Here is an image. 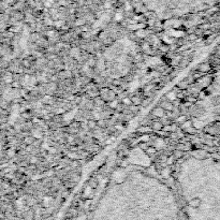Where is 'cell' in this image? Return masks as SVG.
<instances>
[{
	"label": "cell",
	"instance_id": "1",
	"mask_svg": "<svg viewBox=\"0 0 220 220\" xmlns=\"http://www.w3.org/2000/svg\"><path fill=\"white\" fill-rule=\"evenodd\" d=\"M176 185L189 211L220 215V157L192 155L177 166Z\"/></svg>",
	"mask_w": 220,
	"mask_h": 220
}]
</instances>
